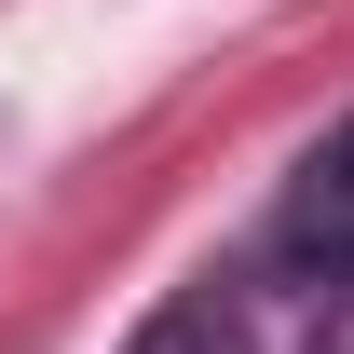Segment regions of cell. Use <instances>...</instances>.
I'll return each instance as SVG.
<instances>
[{
  "mask_svg": "<svg viewBox=\"0 0 354 354\" xmlns=\"http://www.w3.org/2000/svg\"><path fill=\"white\" fill-rule=\"evenodd\" d=\"M272 245H286V272H327V286H354V123L300 164V191H286Z\"/></svg>",
  "mask_w": 354,
  "mask_h": 354,
  "instance_id": "obj_1",
  "label": "cell"
},
{
  "mask_svg": "<svg viewBox=\"0 0 354 354\" xmlns=\"http://www.w3.org/2000/svg\"><path fill=\"white\" fill-rule=\"evenodd\" d=\"M123 354H259V327H245V300L191 286V300H164V313H150V327H136Z\"/></svg>",
  "mask_w": 354,
  "mask_h": 354,
  "instance_id": "obj_2",
  "label": "cell"
},
{
  "mask_svg": "<svg viewBox=\"0 0 354 354\" xmlns=\"http://www.w3.org/2000/svg\"><path fill=\"white\" fill-rule=\"evenodd\" d=\"M313 354H354V300H341V313H327V327H313Z\"/></svg>",
  "mask_w": 354,
  "mask_h": 354,
  "instance_id": "obj_3",
  "label": "cell"
}]
</instances>
